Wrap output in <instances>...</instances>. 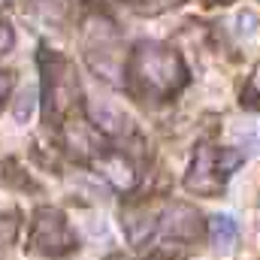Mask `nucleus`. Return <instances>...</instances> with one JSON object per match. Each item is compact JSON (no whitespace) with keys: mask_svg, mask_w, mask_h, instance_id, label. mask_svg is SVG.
Listing matches in <instances>:
<instances>
[{"mask_svg":"<svg viewBox=\"0 0 260 260\" xmlns=\"http://www.w3.org/2000/svg\"><path fill=\"white\" fill-rule=\"evenodd\" d=\"M130 76L145 94L167 97L185 85V64L170 46L139 43L130 55Z\"/></svg>","mask_w":260,"mask_h":260,"instance_id":"1","label":"nucleus"},{"mask_svg":"<svg viewBox=\"0 0 260 260\" xmlns=\"http://www.w3.org/2000/svg\"><path fill=\"white\" fill-rule=\"evenodd\" d=\"M242 164V151L236 148H212V145H203L197 151L194 164H191V173L185 179V188L203 197H215L224 182L230 179V173Z\"/></svg>","mask_w":260,"mask_h":260,"instance_id":"2","label":"nucleus"},{"mask_svg":"<svg viewBox=\"0 0 260 260\" xmlns=\"http://www.w3.org/2000/svg\"><path fill=\"white\" fill-rule=\"evenodd\" d=\"M30 242L40 254H64L73 245V233L67 227L64 215L58 209H40L37 221H34V233Z\"/></svg>","mask_w":260,"mask_h":260,"instance_id":"3","label":"nucleus"},{"mask_svg":"<svg viewBox=\"0 0 260 260\" xmlns=\"http://www.w3.org/2000/svg\"><path fill=\"white\" fill-rule=\"evenodd\" d=\"M160 233H164L167 239H182V242H188V239H194L197 233H200V218H197V212L191 206L176 203V206H170V209L164 212V218H160Z\"/></svg>","mask_w":260,"mask_h":260,"instance_id":"4","label":"nucleus"},{"mask_svg":"<svg viewBox=\"0 0 260 260\" xmlns=\"http://www.w3.org/2000/svg\"><path fill=\"white\" fill-rule=\"evenodd\" d=\"M97 170H100V176H103L115 191H130V188L136 185V173H133V167H130L121 154H106V157H100V160H97Z\"/></svg>","mask_w":260,"mask_h":260,"instance_id":"5","label":"nucleus"},{"mask_svg":"<svg viewBox=\"0 0 260 260\" xmlns=\"http://www.w3.org/2000/svg\"><path fill=\"white\" fill-rule=\"evenodd\" d=\"M209 236H212L215 251L227 254V251L236 245V239H239V224H236V218H233V215H215L212 224H209Z\"/></svg>","mask_w":260,"mask_h":260,"instance_id":"6","label":"nucleus"},{"mask_svg":"<svg viewBox=\"0 0 260 260\" xmlns=\"http://www.w3.org/2000/svg\"><path fill=\"white\" fill-rule=\"evenodd\" d=\"M88 115H91V121H94L100 130L118 133V130L124 127V115L115 112L109 103H88Z\"/></svg>","mask_w":260,"mask_h":260,"instance_id":"7","label":"nucleus"},{"mask_svg":"<svg viewBox=\"0 0 260 260\" xmlns=\"http://www.w3.org/2000/svg\"><path fill=\"white\" fill-rule=\"evenodd\" d=\"M34 106H37V88L30 85V88H24V91L18 94V100L12 103V118L24 124V121L34 115Z\"/></svg>","mask_w":260,"mask_h":260,"instance_id":"8","label":"nucleus"},{"mask_svg":"<svg viewBox=\"0 0 260 260\" xmlns=\"http://www.w3.org/2000/svg\"><path fill=\"white\" fill-rule=\"evenodd\" d=\"M236 136L245 142V148L260 151V121H254V124H248V127H242V130H236Z\"/></svg>","mask_w":260,"mask_h":260,"instance_id":"9","label":"nucleus"},{"mask_svg":"<svg viewBox=\"0 0 260 260\" xmlns=\"http://www.w3.org/2000/svg\"><path fill=\"white\" fill-rule=\"evenodd\" d=\"M130 6L139 9V12H157V9L176 6V0H130Z\"/></svg>","mask_w":260,"mask_h":260,"instance_id":"10","label":"nucleus"},{"mask_svg":"<svg viewBox=\"0 0 260 260\" xmlns=\"http://www.w3.org/2000/svg\"><path fill=\"white\" fill-rule=\"evenodd\" d=\"M12 43H15V34H12V27H9L6 21H0V55H6V52L12 49Z\"/></svg>","mask_w":260,"mask_h":260,"instance_id":"11","label":"nucleus"},{"mask_svg":"<svg viewBox=\"0 0 260 260\" xmlns=\"http://www.w3.org/2000/svg\"><path fill=\"white\" fill-rule=\"evenodd\" d=\"M34 3H37V6H40V9H43L46 15H52V6H55V9L61 12V0H34Z\"/></svg>","mask_w":260,"mask_h":260,"instance_id":"12","label":"nucleus"},{"mask_svg":"<svg viewBox=\"0 0 260 260\" xmlns=\"http://www.w3.org/2000/svg\"><path fill=\"white\" fill-rule=\"evenodd\" d=\"M9 85H12V79H9L6 73H0V100L6 97V91H9Z\"/></svg>","mask_w":260,"mask_h":260,"instance_id":"13","label":"nucleus"}]
</instances>
